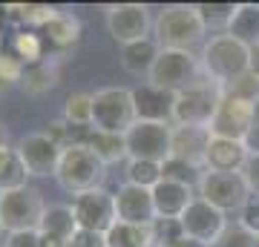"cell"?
<instances>
[{
	"mask_svg": "<svg viewBox=\"0 0 259 247\" xmlns=\"http://www.w3.org/2000/svg\"><path fill=\"white\" fill-rule=\"evenodd\" d=\"M202 72L207 81L231 92L248 75H253V49L239 43L228 32H219L202 46Z\"/></svg>",
	"mask_w": 259,
	"mask_h": 247,
	"instance_id": "6da1fadb",
	"label": "cell"
},
{
	"mask_svg": "<svg viewBox=\"0 0 259 247\" xmlns=\"http://www.w3.org/2000/svg\"><path fill=\"white\" fill-rule=\"evenodd\" d=\"M153 35L161 49H190L199 43H207V26L202 15L196 9V3H170L156 15Z\"/></svg>",
	"mask_w": 259,
	"mask_h": 247,
	"instance_id": "7a4b0ae2",
	"label": "cell"
},
{
	"mask_svg": "<svg viewBox=\"0 0 259 247\" xmlns=\"http://www.w3.org/2000/svg\"><path fill=\"white\" fill-rule=\"evenodd\" d=\"M104 178H107V164L90 146L83 144L64 146V156H61V164H58L55 173V181L61 184V190L81 195V192L104 187Z\"/></svg>",
	"mask_w": 259,
	"mask_h": 247,
	"instance_id": "3957f363",
	"label": "cell"
},
{
	"mask_svg": "<svg viewBox=\"0 0 259 247\" xmlns=\"http://www.w3.org/2000/svg\"><path fill=\"white\" fill-rule=\"evenodd\" d=\"M228 95V89H222L219 83L202 81L190 86V89L179 92L176 101H173V127H207L210 129L213 118H216V110L222 98Z\"/></svg>",
	"mask_w": 259,
	"mask_h": 247,
	"instance_id": "277c9868",
	"label": "cell"
},
{
	"mask_svg": "<svg viewBox=\"0 0 259 247\" xmlns=\"http://www.w3.org/2000/svg\"><path fill=\"white\" fill-rule=\"evenodd\" d=\"M202 78V58H196L190 49H161L147 75V81L153 86H161L173 95L196 86Z\"/></svg>",
	"mask_w": 259,
	"mask_h": 247,
	"instance_id": "5b68a950",
	"label": "cell"
},
{
	"mask_svg": "<svg viewBox=\"0 0 259 247\" xmlns=\"http://www.w3.org/2000/svg\"><path fill=\"white\" fill-rule=\"evenodd\" d=\"M136 121H139V115H136L133 89L104 86V89L93 92V129L124 135Z\"/></svg>",
	"mask_w": 259,
	"mask_h": 247,
	"instance_id": "8992f818",
	"label": "cell"
},
{
	"mask_svg": "<svg viewBox=\"0 0 259 247\" xmlns=\"http://www.w3.org/2000/svg\"><path fill=\"white\" fill-rule=\"evenodd\" d=\"M127 141V161H153L164 164L173 156V124L158 121H136L124 132Z\"/></svg>",
	"mask_w": 259,
	"mask_h": 247,
	"instance_id": "52a82bcc",
	"label": "cell"
},
{
	"mask_svg": "<svg viewBox=\"0 0 259 247\" xmlns=\"http://www.w3.org/2000/svg\"><path fill=\"white\" fill-rule=\"evenodd\" d=\"M47 204L40 199V192L32 187L0 192V227L3 233H23V230H37L44 219Z\"/></svg>",
	"mask_w": 259,
	"mask_h": 247,
	"instance_id": "ba28073f",
	"label": "cell"
},
{
	"mask_svg": "<svg viewBox=\"0 0 259 247\" xmlns=\"http://www.w3.org/2000/svg\"><path fill=\"white\" fill-rule=\"evenodd\" d=\"M196 195L219 207L222 213H239L253 199L242 173H210V170H204L202 181L196 187Z\"/></svg>",
	"mask_w": 259,
	"mask_h": 247,
	"instance_id": "9c48e42d",
	"label": "cell"
},
{
	"mask_svg": "<svg viewBox=\"0 0 259 247\" xmlns=\"http://www.w3.org/2000/svg\"><path fill=\"white\" fill-rule=\"evenodd\" d=\"M256 124V101L239 92H228L216 110V118L210 124V132L219 138H233L245 141Z\"/></svg>",
	"mask_w": 259,
	"mask_h": 247,
	"instance_id": "30bf717a",
	"label": "cell"
},
{
	"mask_svg": "<svg viewBox=\"0 0 259 247\" xmlns=\"http://www.w3.org/2000/svg\"><path fill=\"white\" fill-rule=\"evenodd\" d=\"M182 227H185V236L190 241H199L202 247H216L231 224H228V213H222L219 207H213L210 202L196 195L193 204L182 216Z\"/></svg>",
	"mask_w": 259,
	"mask_h": 247,
	"instance_id": "8fae6325",
	"label": "cell"
},
{
	"mask_svg": "<svg viewBox=\"0 0 259 247\" xmlns=\"http://www.w3.org/2000/svg\"><path fill=\"white\" fill-rule=\"evenodd\" d=\"M156 20L150 18V9L144 3H115L107 6V32L118 46L147 40Z\"/></svg>",
	"mask_w": 259,
	"mask_h": 247,
	"instance_id": "7c38bea8",
	"label": "cell"
},
{
	"mask_svg": "<svg viewBox=\"0 0 259 247\" xmlns=\"http://www.w3.org/2000/svg\"><path fill=\"white\" fill-rule=\"evenodd\" d=\"M15 153H18V158L23 161V167H26V173L32 178H49V175L55 178L64 146L52 141L47 132H29L18 141Z\"/></svg>",
	"mask_w": 259,
	"mask_h": 247,
	"instance_id": "4fadbf2b",
	"label": "cell"
},
{
	"mask_svg": "<svg viewBox=\"0 0 259 247\" xmlns=\"http://www.w3.org/2000/svg\"><path fill=\"white\" fill-rule=\"evenodd\" d=\"M72 213L81 230H95V233H107V230L118 221L115 216V192L104 190H90L72 199Z\"/></svg>",
	"mask_w": 259,
	"mask_h": 247,
	"instance_id": "5bb4252c",
	"label": "cell"
},
{
	"mask_svg": "<svg viewBox=\"0 0 259 247\" xmlns=\"http://www.w3.org/2000/svg\"><path fill=\"white\" fill-rule=\"evenodd\" d=\"M115 216H118V221H127V224L150 227L158 219L156 204H153V190H144V187L124 181L115 190Z\"/></svg>",
	"mask_w": 259,
	"mask_h": 247,
	"instance_id": "9a60e30c",
	"label": "cell"
},
{
	"mask_svg": "<svg viewBox=\"0 0 259 247\" xmlns=\"http://www.w3.org/2000/svg\"><path fill=\"white\" fill-rule=\"evenodd\" d=\"M133 101H136V115L139 121H158V124H173V92L153 86V83H141L133 89Z\"/></svg>",
	"mask_w": 259,
	"mask_h": 247,
	"instance_id": "2e32d148",
	"label": "cell"
},
{
	"mask_svg": "<svg viewBox=\"0 0 259 247\" xmlns=\"http://www.w3.org/2000/svg\"><path fill=\"white\" fill-rule=\"evenodd\" d=\"M250 153L245 141L213 135L210 146H207V156H204V170H210V173H242Z\"/></svg>",
	"mask_w": 259,
	"mask_h": 247,
	"instance_id": "e0dca14e",
	"label": "cell"
},
{
	"mask_svg": "<svg viewBox=\"0 0 259 247\" xmlns=\"http://www.w3.org/2000/svg\"><path fill=\"white\" fill-rule=\"evenodd\" d=\"M196 199V190L187 187V184H179V181H161L153 187V204H156V216L158 219H182L185 210L193 204Z\"/></svg>",
	"mask_w": 259,
	"mask_h": 247,
	"instance_id": "ac0fdd59",
	"label": "cell"
},
{
	"mask_svg": "<svg viewBox=\"0 0 259 247\" xmlns=\"http://www.w3.org/2000/svg\"><path fill=\"white\" fill-rule=\"evenodd\" d=\"M213 132L207 127H173V158L204 170V156L210 146Z\"/></svg>",
	"mask_w": 259,
	"mask_h": 247,
	"instance_id": "d6986e66",
	"label": "cell"
},
{
	"mask_svg": "<svg viewBox=\"0 0 259 247\" xmlns=\"http://www.w3.org/2000/svg\"><path fill=\"white\" fill-rule=\"evenodd\" d=\"M75 144H83L90 146L95 156L101 158L104 164H118V161H127V141H124V135H115V132H101V129H81V135H78V141Z\"/></svg>",
	"mask_w": 259,
	"mask_h": 247,
	"instance_id": "ffe728a7",
	"label": "cell"
},
{
	"mask_svg": "<svg viewBox=\"0 0 259 247\" xmlns=\"http://www.w3.org/2000/svg\"><path fill=\"white\" fill-rule=\"evenodd\" d=\"M37 233L69 244L72 236L78 233V221H75L72 204H52V207H47L44 210V219L37 224Z\"/></svg>",
	"mask_w": 259,
	"mask_h": 247,
	"instance_id": "44dd1931",
	"label": "cell"
},
{
	"mask_svg": "<svg viewBox=\"0 0 259 247\" xmlns=\"http://www.w3.org/2000/svg\"><path fill=\"white\" fill-rule=\"evenodd\" d=\"M158 52H161V46L156 43V37H147V40H139V43L121 46L118 64H121V69L130 72V75H150Z\"/></svg>",
	"mask_w": 259,
	"mask_h": 247,
	"instance_id": "7402d4cb",
	"label": "cell"
},
{
	"mask_svg": "<svg viewBox=\"0 0 259 247\" xmlns=\"http://www.w3.org/2000/svg\"><path fill=\"white\" fill-rule=\"evenodd\" d=\"M228 35L250 49H259V3H236V12L228 23Z\"/></svg>",
	"mask_w": 259,
	"mask_h": 247,
	"instance_id": "603a6c76",
	"label": "cell"
},
{
	"mask_svg": "<svg viewBox=\"0 0 259 247\" xmlns=\"http://www.w3.org/2000/svg\"><path fill=\"white\" fill-rule=\"evenodd\" d=\"M81 32L83 29H81L78 15L58 9V15L49 20V26L44 29L40 35H44V40H49V43L58 46V49H69V46H75L78 40H81Z\"/></svg>",
	"mask_w": 259,
	"mask_h": 247,
	"instance_id": "cb8c5ba5",
	"label": "cell"
},
{
	"mask_svg": "<svg viewBox=\"0 0 259 247\" xmlns=\"http://www.w3.org/2000/svg\"><path fill=\"white\" fill-rule=\"evenodd\" d=\"M3 12L9 20H20L26 29H35V32H44L49 20L58 15L55 6H47V3H15V6H6Z\"/></svg>",
	"mask_w": 259,
	"mask_h": 247,
	"instance_id": "d4e9b609",
	"label": "cell"
},
{
	"mask_svg": "<svg viewBox=\"0 0 259 247\" xmlns=\"http://www.w3.org/2000/svg\"><path fill=\"white\" fill-rule=\"evenodd\" d=\"M23 92L26 95H47L49 89H55L58 86V64L55 61H40L35 66H26V75H23Z\"/></svg>",
	"mask_w": 259,
	"mask_h": 247,
	"instance_id": "484cf974",
	"label": "cell"
},
{
	"mask_svg": "<svg viewBox=\"0 0 259 247\" xmlns=\"http://www.w3.org/2000/svg\"><path fill=\"white\" fill-rule=\"evenodd\" d=\"M44 49H47V40H44V35L35 32V29H18L15 37H12V52H15L26 66H35V64H40V61H47V58H44Z\"/></svg>",
	"mask_w": 259,
	"mask_h": 247,
	"instance_id": "4316f807",
	"label": "cell"
},
{
	"mask_svg": "<svg viewBox=\"0 0 259 247\" xmlns=\"http://www.w3.org/2000/svg\"><path fill=\"white\" fill-rule=\"evenodd\" d=\"M153 244V233L150 227L139 224H127V221H115L107 230V247H150Z\"/></svg>",
	"mask_w": 259,
	"mask_h": 247,
	"instance_id": "83f0119b",
	"label": "cell"
},
{
	"mask_svg": "<svg viewBox=\"0 0 259 247\" xmlns=\"http://www.w3.org/2000/svg\"><path fill=\"white\" fill-rule=\"evenodd\" d=\"M64 121L72 129L93 127V92H72L64 101Z\"/></svg>",
	"mask_w": 259,
	"mask_h": 247,
	"instance_id": "f1b7e54d",
	"label": "cell"
},
{
	"mask_svg": "<svg viewBox=\"0 0 259 247\" xmlns=\"http://www.w3.org/2000/svg\"><path fill=\"white\" fill-rule=\"evenodd\" d=\"M204 170L196 164H187V161H182V158H167L164 164H161V178H167V181H179V184H187V187H199V181H202Z\"/></svg>",
	"mask_w": 259,
	"mask_h": 247,
	"instance_id": "f546056e",
	"label": "cell"
},
{
	"mask_svg": "<svg viewBox=\"0 0 259 247\" xmlns=\"http://www.w3.org/2000/svg\"><path fill=\"white\" fill-rule=\"evenodd\" d=\"M150 233H153V244L158 247H176L187 238L182 219H156L150 224Z\"/></svg>",
	"mask_w": 259,
	"mask_h": 247,
	"instance_id": "4dcf8cb0",
	"label": "cell"
},
{
	"mask_svg": "<svg viewBox=\"0 0 259 247\" xmlns=\"http://www.w3.org/2000/svg\"><path fill=\"white\" fill-rule=\"evenodd\" d=\"M124 175H127V184L153 190L161 181V164H153V161H127V173Z\"/></svg>",
	"mask_w": 259,
	"mask_h": 247,
	"instance_id": "1f68e13d",
	"label": "cell"
},
{
	"mask_svg": "<svg viewBox=\"0 0 259 247\" xmlns=\"http://www.w3.org/2000/svg\"><path fill=\"white\" fill-rule=\"evenodd\" d=\"M196 9H199L207 29H225L228 32V23H231L233 12H236V3H196Z\"/></svg>",
	"mask_w": 259,
	"mask_h": 247,
	"instance_id": "d6a6232c",
	"label": "cell"
},
{
	"mask_svg": "<svg viewBox=\"0 0 259 247\" xmlns=\"http://www.w3.org/2000/svg\"><path fill=\"white\" fill-rule=\"evenodd\" d=\"M23 75H26V64L15 52H0V86L23 83Z\"/></svg>",
	"mask_w": 259,
	"mask_h": 247,
	"instance_id": "836d02e7",
	"label": "cell"
},
{
	"mask_svg": "<svg viewBox=\"0 0 259 247\" xmlns=\"http://www.w3.org/2000/svg\"><path fill=\"white\" fill-rule=\"evenodd\" d=\"M29 178L32 175L26 173V167H23V161L18 158V153H15V158L9 161V167L0 173V192L6 190H20V187H29Z\"/></svg>",
	"mask_w": 259,
	"mask_h": 247,
	"instance_id": "e575fe53",
	"label": "cell"
},
{
	"mask_svg": "<svg viewBox=\"0 0 259 247\" xmlns=\"http://www.w3.org/2000/svg\"><path fill=\"white\" fill-rule=\"evenodd\" d=\"M236 224H239L242 230H248V233H253V236L259 238V195H253L245 207L239 210V219H236Z\"/></svg>",
	"mask_w": 259,
	"mask_h": 247,
	"instance_id": "d590c367",
	"label": "cell"
},
{
	"mask_svg": "<svg viewBox=\"0 0 259 247\" xmlns=\"http://www.w3.org/2000/svg\"><path fill=\"white\" fill-rule=\"evenodd\" d=\"M216 247H259V238L236 224V227H228V233L222 236V241Z\"/></svg>",
	"mask_w": 259,
	"mask_h": 247,
	"instance_id": "8d00e7d4",
	"label": "cell"
},
{
	"mask_svg": "<svg viewBox=\"0 0 259 247\" xmlns=\"http://www.w3.org/2000/svg\"><path fill=\"white\" fill-rule=\"evenodd\" d=\"M69 247H107V233H95V230H81L72 236Z\"/></svg>",
	"mask_w": 259,
	"mask_h": 247,
	"instance_id": "74e56055",
	"label": "cell"
},
{
	"mask_svg": "<svg viewBox=\"0 0 259 247\" xmlns=\"http://www.w3.org/2000/svg\"><path fill=\"white\" fill-rule=\"evenodd\" d=\"M0 247H40L37 230H23V233H9Z\"/></svg>",
	"mask_w": 259,
	"mask_h": 247,
	"instance_id": "f35d334b",
	"label": "cell"
},
{
	"mask_svg": "<svg viewBox=\"0 0 259 247\" xmlns=\"http://www.w3.org/2000/svg\"><path fill=\"white\" fill-rule=\"evenodd\" d=\"M242 175H245V181H248L250 192H253V195H259V153H253V156L248 158V164H245Z\"/></svg>",
	"mask_w": 259,
	"mask_h": 247,
	"instance_id": "ab89813d",
	"label": "cell"
},
{
	"mask_svg": "<svg viewBox=\"0 0 259 247\" xmlns=\"http://www.w3.org/2000/svg\"><path fill=\"white\" fill-rule=\"evenodd\" d=\"M15 158V146H9V144H0V173L9 167V161Z\"/></svg>",
	"mask_w": 259,
	"mask_h": 247,
	"instance_id": "60d3db41",
	"label": "cell"
},
{
	"mask_svg": "<svg viewBox=\"0 0 259 247\" xmlns=\"http://www.w3.org/2000/svg\"><path fill=\"white\" fill-rule=\"evenodd\" d=\"M245 146H248V153L253 156V153H259V127L250 129V135L245 138Z\"/></svg>",
	"mask_w": 259,
	"mask_h": 247,
	"instance_id": "b9f144b4",
	"label": "cell"
},
{
	"mask_svg": "<svg viewBox=\"0 0 259 247\" xmlns=\"http://www.w3.org/2000/svg\"><path fill=\"white\" fill-rule=\"evenodd\" d=\"M176 247H202V244H199V241H190V238H185V241H182V244H176Z\"/></svg>",
	"mask_w": 259,
	"mask_h": 247,
	"instance_id": "7bdbcfd3",
	"label": "cell"
},
{
	"mask_svg": "<svg viewBox=\"0 0 259 247\" xmlns=\"http://www.w3.org/2000/svg\"><path fill=\"white\" fill-rule=\"evenodd\" d=\"M0 144H6V127L0 124Z\"/></svg>",
	"mask_w": 259,
	"mask_h": 247,
	"instance_id": "ee69618b",
	"label": "cell"
},
{
	"mask_svg": "<svg viewBox=\"0 0 259 247\" xmlns=\"http://www.w3.org/2000/svg\"><path fill=\"white\" fill-rule=\"evenodd\" d=\"M253 75H256V72H253ZM256 101H259V75H256Z\"/></svg>",
	"mask_w": 259,
	"mask_h": 247,
	"instance_id": "f6af8a7d",
	"label": "cell"
},
{
	"mask_svg": "<svg viewBox=\"0 0 259 247\" xmlns=\"http://www.w3.org/2000/svg\"><path fill=\"white\" fill-rule=\"evenodd\" d=\"M0 244H3V227H0Z\"/></svg>",
	"mask_w": 259,
	"mask_h": 247,
	"instance_id": "bcb514c9",
	"label": "cell"
},
{
	"mask_svg": "<svg viewBox=\"0 0 259 247\" xmlns=\"http://www.w3.org/2000/svg\"><path fill=\"white\" fill-rule=\"evenodd\" d=\"M150 247H158V244H150Z\"/></svg>",
	"mask_w": 259,
	"mask_h": 247,
	"instance_id": "7dc6e473",
	"label": "cell"
}]
</instances>
